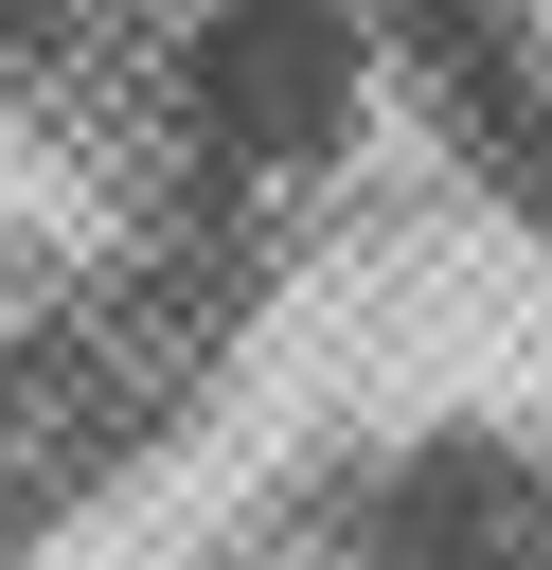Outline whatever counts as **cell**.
<instances>
[{"instance_id":"cell-1","label":"cell","mask_w":552,"mask_h":570,"mask_svg":"<svg viewBox=\"0 0 552 570\" xmlns=\"http://www.w3.org/2000/svg\"><path fill=\"white\" fill-rule=\"evenodd\" d=\"M178 125L214 178H303L356 125V0H214L178 53Z\"/></svg>"},{"instance_id":"cell-2","label":"cell","mask_w":552,"mask_h":570,"mask_svg":"<svg viewBox=\"0 0 552 570\" xmlns=\"http://www.w3.org/2000/svg\"><path fill=\"white\" fill-rule=\"evenodd\" d=\"M356 552L374 570H552V481L499 445H410V463H374Z\"/></svg>"}]
</instances>
